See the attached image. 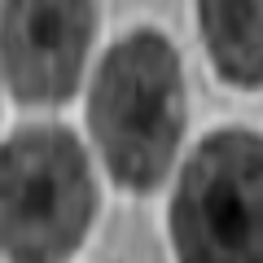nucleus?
I'll use <instances>...</instances> for the list:
<instances>
[{"mask_svg":"<svg viewBox=\"0 0 263 263\" xmlns=\"http://www.w3.org/2000/svg\"><path fill=\"white\" fill-rule=\"evenodd\" d=\"M97 35V0H0V75L27 105L75 97Z\"/></svg>","mask_w":263,"mask_h":263,"instance_id":"20e7f679","label":"nucleus"},{"mask_svg":"<svg viewBox=\"0 0 263 263\" xmlns=\"http://www.w3.org/2000/svg\"><path fill=\"white\" fill-rule=\"evenodd\" d=\"M176 263H263V141L246 127L211 132L171 193Z\"/></svg>","mask_w":263,"mask_h":263,"instance_id":"7ed1b4c3","label":"nucleus"},{"mask_svg":"<svg viewBox=\"0 0 263 263\" xmlns=\"http://www.w3.org/2000/svg\"><path fill=\"white\" fill-rule=\"evenodd\" d=\"M206 57L233 88L263 84V0H197Z\"/></svg>","mask_w":263,"mask_h":263,"instance_id":"39448f33","label":"nucleus"},{"mask_svg":"<svg viewBox=\"0 0 263 263\" xmlns=\"http://www.w3.org/2000/svg\"><path fill=\"white\" fill-rule=\"evenodd\" d=\"M97 219V180L62 123H31L0 145V254L66 263Z\"/></svg>","mask_w":263,"mask_h":263,"instance_id":"f03ea898","label":"nucleus"},{"mask_svg":"<svg viewBox=\"0 0 263 263\" xmlns=\"http://www.w3.org/2000/svg\"><path fill=\"white\" fill-rule=\"evenodd\" d=\"M88 127L105 171L132 193H149L171 171L184 136L180 53L162 31L141 27L101 57L88 92Z\"/></svg>","mask_w":263,"mask_h":263,"instance_id":"f257e3e1","label":"nucleus"}]
</instances>
